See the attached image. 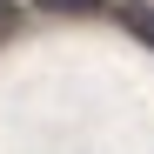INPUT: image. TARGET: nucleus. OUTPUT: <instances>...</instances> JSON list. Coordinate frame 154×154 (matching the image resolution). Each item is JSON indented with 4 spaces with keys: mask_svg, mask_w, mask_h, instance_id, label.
<instances>
[{
    "mask_svg": "<svg viewBox=\"0 0 154 154\" xmlns=\"http://www.w3.org/2000/svg\"><path fill=\"white\" fill-rule=\"evenodd\" d=\"M0 27H7V7H0Z\"/></svg>",
    "mask_w": 154,
    "mask_h": 154,
    "instance_id": "obj_3",
    "label": "nucleus"
},
{
    "mask_svg": "<svg viewBox=\"0 0 154 154\" xmlns=\"http://www.w3.org/2000/svg\"><path fill=\"white\" fill-rule=\"evenodd\" d=\"M54 14H87V7H107V0H47Z\"/></svg>",
    "mask_w": 154,
    "mask_h": 154,
    "instance_id": "obj_2",
    "label": "nucleus"
},
{
    "mask_svg": "<svg viewBox=\"0 0 154 154\" xmlns=\"http://www.w3.org/2000/svg\"><path fill=\"white\" fill-rule=\"evenodd\" d=\"M121 27L134 34L141 47H154V7H141V0H127V7H121Z\"/></svg>",
    "mask_w": 154,
    "mask_h": 154,
    "instance_id": "obj_1",
    "label": "nucleus"
}]
</instances>
